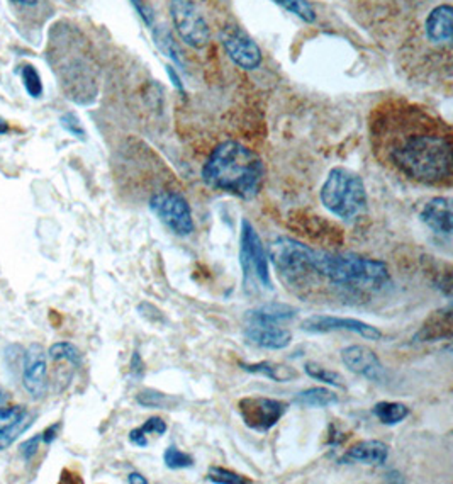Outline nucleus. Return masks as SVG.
Returning <instances> with one entry per match:
<instances>
[{
    "label": "nucleus",
    "mask_w": 453,
    "mask_h": 484,
    "mask_svg": "<svg viewBox=\"0 0 453 484\" xmlns=\"http://www.w3.org/2000/svg\"><path fill=\"white\" fill-rule=\"evenodd\" d=\"M370 145L382 166L423 186L452 184V127L428 109L386 101L370 115Z\"/></svg>",
    "instance_id": "f257e3e1"
},
{
    "label": "nucleus",
    "mask_w": 453,
    "mask_h": 484,
    "mask_svg": "<svg viewBox=\"0 0 453 484\" xmlns=\"http://www.w3.org/2000/svg\"><path fill=\"white\" fill-rule=\"evenodd\" d=\"M280 280L301 297L358 301L389 284V267L378 258L311 248L290 237H278L268 248Z\"/></svg>",
    "instance_id": "f03ea898"
},
{
    "label": "nucleus",
    "mask_w": 453,
    "mask_h": 484,
    "mask_svg": "<svg viewBox=\"0 0 453 484\" xmlns=\"http://www.w3.org/2000/svg\"><path fill=\"white\" fill-rule=\"evenodd\" d=\"M207 187L250 201L264 186L265 166L257 153L238 141L217 145L202 168Z\"/></svg>",
    "instance_id": "7ed1b4c3"
},
{
    "label": "nucleus",
    "mask_w": 453,
    "mask_h": 484,
    "mask_svg": "<svg viewBox=\"0 0 453 484\" xmlns=\"http://www.w3.org/2000/svg\"><path fill=\"white\" fill-rule=\"evenodd\" d=\"M321 203L327 211L347 223H355L367 213L366 184L358 174L337 166L321 187Z\"/></svg>",
    "instance_id": "20e7f679"
},
{
    "label": "nucleus",
    "mask_w": 453,
    "mask_h": 484,
    "mask_svg": "<svg viewBox=\"0 0 453 484\" xmlns=\"http://www.w3.org/2000/svg\"><path fill=\"white\" fill-rule=\"evenodd\" d=\"M268 262V254L258 231L248 219H243L239 233V266L243 270V289L247 293L274 289Z\"/></svg>",
    "instance_id": "39448f33"
},
{
    "label": "nucleus",
    "mask_w": 453,
    "mask_h": 484,
    "mask_svg": "<svg viewBox=\"0 0 453 484\" xmlns=\"http://www.w3.org/2000/svg\"><path fill=\"white\" fill-rule=\"evenodd\" d=\"M150 209L166 228L172 229L178 237H189L196 229L189 203L178 192L160 191L153 194Z\"/></svg>",
    "instance_id": "423d86ee"
},
{
    "label": "nucleus",
    "mask_w": 453,
    "mask_h": 484,
    "mask_svg": "<svg viewBox=\"0 0 453 484\" xmlns=\"http://www.w3.org/2000/svg\"><path fill=\"white\" fill-rule=\"evenodd\" d=\"M241 420L255 432L265 433L272 430L287 411V403L265 398V396H247L238 401Z\"/></svg>",
    "instance_id": "0eeeda50"
},
{
    "label": "nucleus",
    "mask_w": 453,
    "mask_h": 484,
    "mask_svg": "<svg viewBox=\"0 0 453 484\" xmlns=\"http://www.w3.org/2000/svg\"><path fill=\"white\" fill-rule=\"evenodd\" d=\"M172 19L182 39L194 46L202 48L209 43L211 33L199 9L190 0H172Z\"/></svg>",
    "instance_id": "6e6552de"
},
{
    "label": "nucleus",
    "mask_w": 453,
    "mask_h": 484,
    "mask_svg": "<svg viewBox=\"0 0 453 484\" xmlns=\"http://www.w3.org/2000/svg\"><path fill=\"white\" fill-rule=\"evenodd\" d=\"M301 328L307 333L350 331L372 342H378L382 338V331L378 330V327H372L362 319L340 318V317H329V315H313L302 321Z\"/></svg>",
    "instance_id": "1a4fd4ad"
},
{
    "label": "nucleus",
    "mask_w": 453,
    "mask_h": 484,
    "mask_svg": "<svg viewBox=\"0 0 453 484\" xmlns=\"http://www.w3.org/2000/svg\"><path fill=\"white\" fill-rule=\"evenodd\" d=\"M23 386L35 399L48 393V360L39 344L31 345L23 356Z\"/></svg>",
    "instance_id": "9d476101"
},
{
    "label": "nucleus",
    "mask_w": 453,
    "mask_h": 484,
    "mask_svg": "<svg viewBox=\"0 0 453 484\" xmlns=\"http://www.w3.org/2000/svg\"><path fill=\"white\" fill-rule=\"evenodd\" d=\"M341 362L347 369L357 376L366 378L367 381L384 382L388 379L386 368L382 366L378 354L366 345H350L343 348Z\"/></svg>",
    "instance_id": "9b49d317"
},
{
    "label": "nucleus",
    "mask_w": 453,
    "mask_h": 484,
    "mask_svg": "<svg viewBox=\"0 0 453 484\" xmlns=\"http://www.w3.org/2000/svg\"><path fill=\"white\" fill-rule=\"evenodd\" d=\"M245 338L250 344L267 350H284L292 342V335L284 325L245 319Z\"/></svg>",
    "instance_id": "f8f14e48"
},
{
    "label": "nucleus",
    "mask_w": 453,
    "mask_h": 484,
    "mask_svg": "<svg viewBox=\"0 0 453 484\" xmlns=\"http://www.w3.org/2000/svg\"><path fill=\"white\" fill-rule=\"evenodd\" d=\"M223 43L229 58L241 68L253 70L262 64V53L257 43L237 27L227 29L223 36Z\"/></svg>",
    "instance_id": "ddd939ff"
},
{
    "label": "nucleus",
    "mask_w": 453,
    "mask_h": 484,
    "mask_svg": "<svg viewBox=\"0 0 453 484\" xmlns=\"http://www.w3.org/2000/svg\"><path fill=\"white\" fill-rule=\"evenodd\" d=\"M421 221L440 237H452V201L448 197H433L419 213Z\"/></svg>",
    "instance_id": "4468645a"
},
{
    "label": "nucleus",
    "mask_w": 453,
    "mask_h": 484,
    "mask_svg": "<svg viewBox=\"0 0 453 484\" xmlns=\"http://www.w3.org/2000/svg\"><path fill=\"white\" fill-rule=\"evenodd\" d=\"M389 458V447L380 440H362L353 444L343 454L341 462L347 464H367V466H382Z\"/></svg>",
    "instance_id": "2eb2a0df"
},
{
    "label": "nucleus",
    "mask_w": 453,
    "mask_h": 484,
    "mask_svg": "<svg viewBox=\"0 0 453 484\" xmlns=\"http://www.w3.org/2000/svg\"><path fill=\"white\" fill-rule=\"evenodd\" d=\"M453 35V11L448 4L433 9L427 19V36L437 45H450Z\"/></svg>",
    "instance_id": "dca6fc26"
},
{
    "label": "nucleus",
    "mask_w": 453,
    "mask_h": 484,
    "mask_svg": "<svg viewBox=\"0 0 453 484\" xmlns=\"http://www.w3.org/2000/svg\"><path fill=\"white\" fill-rule=\"evenodd\" d=\"M296 315H297V309L286 303H265V305L257 306L250 311H247L245 319L286 325L290 319L296 318Z\"/></svg>",
    "instance_id": "f3484780"
},
{
    "label": "nucleus",
    "mask_w": 453,
    "mask_h": 484,
    "mask_svg": "<svg viewBox=\"0 0 453 484\" xmlns=\"http://www.w3.org/2000/svg\"><path fill=\"white\" fill-rule=\"evenodd\" d=\"M239 368L250 372V374L264 376L267 379H272V381L276 382L296 381L299 378V372L296 370V368L287 366V364L272 362V360H264V362H257V364H243V362H239Z\"/></svg>",
    "instance_id": "a211bd4d"
},
{
    "label": "nucleus",
    "mask_w": 453,
    "mask_h": 484,
    "mask_svg": "<svg viewBox=\"0 0 453 484\" xmlns=\"http://www.w3.org/2000/svg\"><path fill=\"white\" fill-rule=\"evenodd\" d=\"M438 327L443 328H452V308H445L437 311L431 318L425 323V327L421 328V331L418 333L416 338H423V342H431V340H437V338H450V335H447L445 331L438 330Z\"/></svg>",
    "instance_id": "6ab92c4d"
},
{
    "label": "nucleus",
    "mask_w": 453,
    "mask_h": 484,
    "mask_svg": "<svg viewBox=\"0 0 453 484\" xmlns=\"http://www.w3.org/2000/svg\"><path fill=\"white\" fill-rule=\"evenodd\" d=\"M374 417L378 418L382 425H398L401 421L406 420L409 417V408L406 407L404 403H398V401H378L372 408Z\"/></svg>",
    "instance_id": "aec40b11"
},
{
    "label": "nucleus",
    "mask_w": 453,
    "mask_h": 484,
    "mask_svg": "<svg viewBox=\"0 0 453 484\" xmlns=\"http://www.w3.org/2000/svg\"><path fill=\"white\" fill-rule=\"evenodd\" d=\"M296 403L304 408H327L338 403V395L327 388H309L296 396Z\"/></svg>",
    "instance_id": "412c9836"
},
{
    "label": "nucleus",
    "mask_w": 453,
    "mask_h": 484,
    "mask_svg": "<svg viewBox=\"0 0 453 484\" xmlns=\"http://www.w3.org/2000/svg\"><path fill=\"white\" fill-rule=\"evenodd\" d=\"M35 415L27 413L19 418V420L7 423L5 427L0 429V450H7L9 447L13 446L14 442L31 429V425L35 423Z\"/></svg>",
    "instance_id": "4be33fe9"
},
{
    "label": "nucleus",
    "mask_w": 453,
    "mask_h": 484,
    "mask_svg": "<svg viewBox=\"0 0 453 484\" xmlns=\"http://www.w3.org/2000/svg\"><path fill=\"white\" fill-rule=\"evenodd\" d=\"M48 357L53 362H66V364L74 366L76 369H78L84 362V357H82V352L78 350V347L70 344V342H58V344L51 345Z\"/></svg>",
    "instance_id": "5701e85b"
},
{
    "label": "nucleus",
    "mask_w": 453,
    "mask_h": 484,
    "mask_svg": "<svg viewBox=\"0 0 453 484\" xmlns=\"http://www.w3.org/2000/svg\"><path fill=\"white\" fill-rule=\"evenodd\" d=\"M136 403L143 408H158V409H168L178 405V399L174 396L165 395L155 389H143L136 395Z\"/></svg>",
    "instance_id": "b1692460"
},
{
    "label": "nucleus",
    "mask_w": 453,
    "mask_h": 484,
    "mask_svg": "<svg viewBox=\"0 0 453 484\" xmlns=\"http://www.w3.org/2000/svg\"><path fill=\"white\" fill-rule=\"evenodd\" d=\"M304 370H306V374H307L309 378H313L316 381L325 382L327 386L340 388V389L345 388L343 378H341L338 372H335V370H329L327 369V368H323V366H317L315 362H307V364L304 366Z\"/></svg>",
    "instance_id": "393cba45"
},
{
    "label": "nucleus",
    "mask_w": 453,
    "mask_h": 484,
    "mask_svg": "<svg viewBox=\"0 0 453 484\" xmlns=\"http://www.w3.org/2000/svg\"><path fill=\"white\" fill-rule=\"evenodd\" d=\"M164 462L168 469H174V471H176V469H189V468L194 466L196 460H194V458H192L190 454L184 452V450H180V449H176V447L172 444V446H168L165 449Z\"/></svg>",
    "instance_id": "a878e982"
},
{
    "label": "nucleus",
    "mask_w": 453,
    "mask_h": 484,
    "mask_svg": "<svg viewBox=\"0 0 453 484\" xmlns=\"http://www.w3.org/2000/svg\"><path fill=\"white\" fill-rule=\"evenodd\" d=\"M21 78H23V86H25V90L29 97L39 99L43 96V82H41L38 70L33 65L23 66Z\"/></svg>",
    "instance_id": "bb28decb"
},
{
    "label": "nucleus",
    "mask_w": 453,
    "mask_h": 484,
    "mask_svg": "<svg viewBox=\"0 0 453 484\" xmlns=\"http://www.w3.org/2000/svg\"><path fill=\"white\" fill-rule=\"evenodd\" d=\"M278 5L287 9L289 13L296 14L306 23H313L316 19L315 9L307 0H276Z\"/></svg>",
    "instance_id": "cd10ccee"
},
{
    "label": "nucleus",
    "mask_w": 453,
    "mask_h": 484,
    "mask_svg": "<svg viewBox=\"0 0 453 484\" xmlns=\"http://www.w3.org/2000/svg\"><path fill=\"white\" fill-rule=\"evenodd\" d=\"M207 481H213V483L217 484H248L252 483L248 478H243L241 474H237V472L229 471V469H225V468H211L207 471Z\"/></svg>",
    "instance_id": "c85d7f7f"
},
{
    "label": "nucleus",
    "mask_w": 453,
    "mask_h": 484,
    "mask_svg": "<svg viewBox=\"0 0 453 484\" xmlns=\"http://www.w3.org/2000/svg\"><path fill=\"white\" fill-rule=\"evenodd\" d=\"M60 125H62L66 133H70L72 136H76L78 140L84 141L87 138V133L82 126L78 116L74 115V113H66V115L62 116L60 117Z\"/></svg>",
    "instance_id": "c756f323"
},
{
    "label": "nucleus",
    "mask_w": 453,
    "mask_h": 484,
    "mask_svg": "<svg viewBox=\"0 0 453 484\" xmlns=\"http://www.w3.org/2000/svg\"><path fill=\"white\" fill-rule=\"evenodd\" d=\"M41 442H43L41 433H39V435H35V437H31V439H27L25 442H23V444L19 446V454H21V458L25 459V462H31L33 459L38 456L39 449H41Z\"/></svg>",
    "instance_id": "7c9ffc66"
},
{
    "label": "nucleus",
    "mask_w": 453,
    "mask_h": 484,
    "mask_svg": "<svg viewBox=\"0 0 453 484\" xmlns=\"http://www.w3.org/2000/svg\"><path fill=\"white\" fill-rule=\"evenodd\" d=\"M25 409L23 407H0V423L7 425L13 421L19 420L25 415Z\"/></svg>",
    "instance_id": "2f4dec72"
},
{
    "label": "nucleus",
    "mask_w": 453,
    "mask_h": 484,
    "mask_svg": "<svg viewBox=\"0 0 453 484\" xmlns=\"http://www.w3.org/2000/svg\"><path fill=\"white\" fill-rule=\"evenodd\" d=\"M156 39H158V45L176 60V64H182V58L178 56V50H176V46L174 45V39L170 38V35L162 33V35L156 36Z\"/></svg>",
    "instance_id": "473e14b6"
},
{
    "label": "nucleus",
    "mask_w": 453,
    "mask_h": 484,
    "mask_svg": "<svg viewBox=\"0 0 453 484\" xmlns=\"http://www.w3.org/2000/svg\"><path fill=\"white\" fill-rule=\"evenodd\" d=\"M166 429H168L166 421H164V418H160V417H153L141 427L143 432L155 433V435H164L166 432Z\"/></svg>",
    "instance_id": "72a5a7b5"
},
{
    "label": "nucleus",
    "mask_w": 453,
    "mask_h": 484,
    "mask_svg": "<svg viewBox=\"0 0 453 484\" xmlns=\"http://www.w3.org/2000/svg\"><path fill=\"white\" fill-rule=\"evenodd\" d=\"M129 442L133 444V446L136 447H148V437H146V433L143 432L141 430V427H138V429H133L131 432H129Z\"/></svg>",
    "instance_id": "f704fd0d"
},
{
    "label": "nucleus",
    "mask_w": 453,
    "mask_h": 484,
    "mask_svg": "<svg viewBox=\"0 0 453 484\" xmlns=\"http://www.w3.org/2000/svg\"><path fill=\"white\" fill-rule=\"evenodd\" d=\"M60 427H62V423L58 421V423H53V425H50L45 432L41 433V439H43V442H45L46 446H50V444L55 442V439L58 437V432H60Z\"/></svg>",
    "instance_id": "c9c22d12"
},
{
    "label": "nucleus",
    "mask_w": 453,
    "mask_h": 484,
    "mask_svg": "<svg viewBox=\"0 0 453 484\" xmlns=\"http://www.w3.org/2000/svg\"><path fill=\"white\" fill-rule=\"evenodd\" d=\"M129 370H131V374L136 376V378H141V376H143V372H145V364H143V358L139 356V352H135L133 357H131Z\"/></svg>",
    "instance_id": "e433bc0d"
},
{
    "label": "nucleus",
    "mask_w": 453,
    "mask_h": 484,
    "mask_svg": "<svg viewBox=\"0 0 453 484\" xmlns=\"http://www.w3.org/2000/svg\"><path fill=\"white\" fill-rule=\"evenodd\" d=\"M131 2H133V5L138 9L139 15L145 19V23H146V25H151L150 11L146 9V5H145L141 0H131Z\"/></svg>",
    "instance_id": "4c0bfd02"
},
{
    "label": "nucleus",
    "mask_w": 453,
    "mask_h": 484,
    "mask_svg": "<svg viewBox=\"0 0 453 484\" xmlns=\"http://www.w3.org/2000/svg\"><path fill=\"white\" fill-rule=\"evenodd\" d=\"M127 483L146 484L148 483V479L143 474H139V472H131V474H127Z\"/></svg>",
    "instance_id": "58836bf2"
},
{
    "label": "nucleus",
    "mask_w": 453,
    "mask_h": 484,
    "mask_svg": "<svg viewBox=\"0 0 453 484\" xmlns=\"http://www.w3.org/2000/svg\"><path fill=\"white\" fill-rule=\"evenodd\" d=\"M166 74H168L170 78H172V82H174V86H176V89H184V87H182V84H180V78L176 76V74L174 72V68H172V66H168V68H166Z\"/></svg>",
    "instance_id": "ea45409f"
},
{
    "label": "nucleus",
    "mask_w": 453,
    "mask_h": 484,
    "mask_svg": "<svg viewBox=\"0 0 453 484\" xmlns=\"http://www.w3.org/2000/svg\"><path fill=\"white\" fill-rule=\"evenodd\" d=\"M9 129H11V127H9V123H7L5 119L0 117V136H2V135H7Z\"/></svg>",
    "instance_id": "a19ab883"
},
{
    "label": "nucleus",
    "mask_w": 453,
    "mask_h": 484,
    "mask_svg": "<svg viewBox=\"0 0 453 484\" xmlns=\"http://www.w3.org/2000/svg\"><path fill=\"white\" fill-rule=\"evenodd\" d=\"M13 2L19 4V5H25V7H29V5H36V4H38V0H13Z\"/></svg>",
    "instance_id": "79ce46f5"
},
{
    "label": "nucleus",
    "mask_w": 453,
    "mask_h": 484,
    "mask_svg": "<svg viewBox=\"0 0 453 484\" xmlns=\"http://www.w3.org/2000/svg\"><path fill=\"white\" fill-rule=\"evenodd\" d=\"M7 399H9L7 393L4 389H0V407H5L7 405Z\"/></svg>",
    "instance_id": "37998d69"
}]
</instances>
